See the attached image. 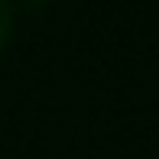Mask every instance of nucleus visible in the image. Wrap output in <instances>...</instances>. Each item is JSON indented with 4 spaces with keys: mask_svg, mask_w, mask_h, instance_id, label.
I'll return each instance as SVG.
<instances>
[{
    "mask_svg": "<svg viewBox=\"0 0 159 159\" xmlns=\"http://www.w3.org/2000/svg\"><path fill=\"white\" fill-rule=\"evenodd\" d=\"M10 33H13V10L7 3H0V46L10 39Z\"/></svg>",
    "mask_w": 159,
    "mask_h": 159,
    "instance_id": "obj_1",
    "label": "nucleus"
}]
</instances>
